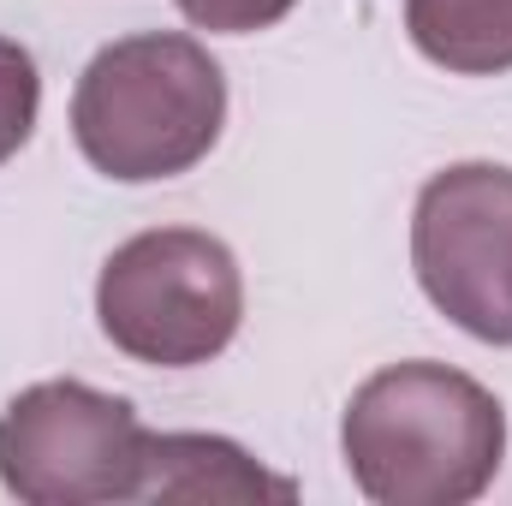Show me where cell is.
<instances>
[{
    "instance_id": "obj_6",
    "label": "cell",
    "mask_w": 512,
    "mask_h": 506,
    "mask_svg": "<svg viewBox=\"0 0 512 506\" xmlns=\"http://www.w3.org/2000/svg\"><path fill=\"white\" fill-rule=\"evenodd\" d=\"M298 483L262 471L227 435H149L137 501H292Z\"/></svg>"
},
{
    "instance_id": "obj_2",
    "label": "cell",
    "mask_w": 512,
    "mask_h": 506,
    "mask_svg": "<svg viewBox=\"0 0 512 506\" xmlns=\"http://www.w3.org/2000/svg\"><path fill=\"white\" fill-rule=\"evenodd\" d=\"M221 126L227 78L197 36L173 30L108 42L72 90V137L84 161L120 185L191 173L221 143Z\"/></svg>"
},
{
    "instance_id": "obj_5",
    "label": "cell",
    "mask_w": 512,
    "mask_h": 506,
    "mask_svg": "<svg viewBox=\"0 0 512 506\" xmlns=\"http://www.w3.org/2000/svg\"><path fill=\"white\" fill-rule=\"evenodd\" d=\"M423 298L483 346H512V167H441L411 209Z\"/></svg>"
},
{
    "instance_id": "obj_1",
    "label": "cell",
    "mask_w": 512,
    "mask_h": 506,
    "mask_svg": "<svg viewBox=\"0 0 512 506\" xmlns=\"http://www.w3.org/2000/svg\"><path fill=\"white\" fill-rule=\"evenodd\" d=\"M340 447L376 506H465L507 459V411L453 364H387L352 393Z\"/></svg>"
},
{
    "instance_id": "obj_3",
    "label": "cell",
    "mask_w": 512,
    "mask_h": 506,
    "mask_svg": "<svg viewBox=\"0 0 512 506\" xmlns=\"http://www.w3.org/2000/svg\"><path fill=\"white\" fill-rule=\"evenodd\" d=\"M96 316L114 352L155 370H191L233 346L245 322L239 256L215 233L155 227L102 262Z\"/></svg>"
},
{
    "instance_id": "obj_4",
    "label": "cell",
    "mask_w": 512,
    "mask_h": 506,
    "mask_svg": "<svg viewBox=\"0 0 512 506\" xmlns=\"http://www.w3.org/2000/svg\"><path fill=\"white\" fill-rule=\"evenodd\" d=\"M143 441L131 399L90 381H36L0 411V483L24 506L137 501Z\"/></svg>"
},
{
    "instance_id": "obj_7",
    "label": "cell",
    "mask_w": 512,
    "mask_h": 506,
    "mask_svg": "<svg viewBox=\"0 0 512 506\" xmlns=\"http://www.w3.org/2000/svg\"><path fill=\"white\" fill-rule=\"evenodd\" d=\"M405 30L423 60L459 78L512 72V0H405Z\"/></svg>"
},
{
    "instance_id": "obj_8",
    "label": "cell",
    "mask_w": 512,
    "mask_h": 506,
    "mask_svg": "<svg viewBox=\"0 0 512 506\" xmlns=\"http://www.w3.org/2000/svg\"><path fill=\"white\" fill-rule=\"evenodd\" d=\"M42 114V78H36V60L24 42L0 36V167L30 143Z\"/></svg>"
},
{
    "instance_id": "obj_9",
    "label": "cell",
    "mask_w": 512,
    "mask_h": 506,
    "mask_svg": "<svg viewBox=\"0 0 512 506\" xmlns=\"http://www.w3.org/2000/svg\"><path fill=\"white\" fill-rule=\"evenodd\" d=\"M197 30H215V36H251L280 24L298 0H173Z\"/></svg>"
}]
</instances>
